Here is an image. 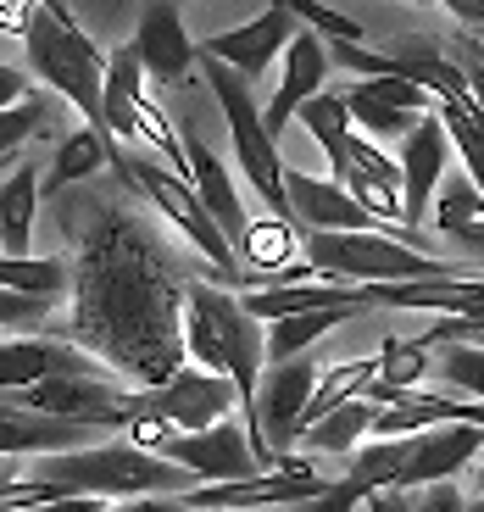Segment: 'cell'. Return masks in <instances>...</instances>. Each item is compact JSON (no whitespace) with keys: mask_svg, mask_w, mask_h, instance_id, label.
<instances>
[{"mask_svg":"<svg viewBox=\"0 0 484 512\" xmlns=\"http://www.w3.org/2000/svg\"><path fill=\"white\" fill-rule=\"evenodd\" d=\"M368 435H373V407L357 396V401H345V407H334L329 418L312 423V429L301 435V446L318 451V457H351Z\"/></svg>","mask_w":484,"mask_h":512,"instance_id":"484cf974","label":"cell"},{"mask_svg":"<svg viewBox=\"0 0 484 512\" xmlns=\"http://www.w3.org/2000/svg\"><path fill=\"white\" fill-rule=\"evenodd\" d=\"M412 507H418V512H468V496H462L451 479H440V485H423Z\"/></svg>","mask_w":484,"mask_h":512,"instance_id":"8d00e7d4","label":"cell"},{"mask_svg":"<svg viewBox=\"0 0 484 512\" xmlns=\"http://www.w3.org/2000/svg\"><path fill=\"white\" fill-rule=\"evenodd\" d=\"M306 240V262L329 279L345 284H401V279H457V262H440V256L418 251V245H401L395 234L373 229V234H301Z\"/></svg>","mask_w":484,"mask_h":512,"instance_id":"277c9868","label":"cell"},{"mask_svg":"<svg viewBox=\"0 0 484 512\" xmlns=\"http://www.w3.org/2000/svg\"><path fill=\"white\" fill-rule=\"evenodd\" d=\"M245 318L256 323H279V318H301V312H323V307H368L362 301V284H345V279H312V284H256L245 290Z\"/></svg>","mask_w":484,"mask_h":512,"instance_id":"ffe728a7","label":"cell"},{"mask_svg":"<svg viewBox=\"0 0 484 512\" xmlns=\"http://www.w3.org/2000/svg\"><path fill=\"white\" fill-rule=\"evenodd\" d=\"M62 373H106L101 357L67 340H45V334H23V340H0V396H17L28 384L62 379Z\"/></svg>","mask_w":484,"mask_h":512,"instance_id":"5bb4252c","label":"cell"},{"mask_svg":"<svg viewBox=\"0 0 484 512\" xmlns=\"http://www.w3.org/2000/svg\"><path fill=\"white\" fill-rule=\"evenodd\" d=\"M45 117H51V95L39 90H28L17 106H0V156H12L34 128H45Z\"/></svg>","mask_w":484,"mask_h":512,"instance_id":"836d02e7","label":"cell"},{"mask_svg":"<svg viewBox=\"0 0 484 512\" xmlns=\"http://www.w3.org/2000/svg\"><path fill=\"white\" fill-rule=\"evenodd\" d=\"M28 95V78H23V67H6L0 62V106H17Z\"/></svg>","mask_w":484,"mask_h":512,"instance_id":"ab89813d","label":"cell"},{"mask_svg":"<svg viewBox=\"0 0 484 512\" xmlns=\"http://www.w3.org/2000/svg\"><path fill=\"white\" fill-rule=\"evenodd\" d=\"M128 396H134V390H117L106 373H62V379H45V384L17 390L12 407L39 412V418L78 423V429H128V423H134Z\"/></svg>","mask_w":484,"mask_h":512,"instance_id":"ba28073f","label":"cell"},{"mask_svg":"<svg viewBox=\"0 0 484 512\" xmlns=\"http://www.w3.org/2000/svg\"><path fill=\"white\" fill-rule=\"evenodd\" d=\"M368 512H418V507H412L407 490H373V496H368Z\"/></svg>","mask_w":484,"mask_h":512,"instance_id":"7bdbcfd3","label":"cell"},{"mask_svg":"<svg viewBox=\"0 0 484 512\" xmlns=\"http://www.w3.org/2000/svg\"><path fill=\"white\" fill-rule=\"evenodd\" d=\"M34 512H106V507H101V496H56Z\"/></svg>","mask_w":484,"mask_h":512,"instance_id":"ee69618b","label":"cell"},{"mask_svg":"<svg viewBox=\"0 0 484 512\" xmlns=\"http://www.w3.org/2000/svg\"><path fill=\"white\" fill-rule=\"evenodd\" d=\"M357 501H368V490L357 485V479H329L323 485V496H312V501H301L295 512H357Z\"/></svg>","mask_w":484,"mask_h":512,"instance_id":"d590c367","label":"cell"},{"mask_svg":"<svg viewBox=\"0 0 484 512\" xmlns=\"http://www.w3.org/2000/svg\"><path fill=\"white\" fill-rule=\"evenodd\" d=\"M112 156H117V151H112V140H106V134H95V128H73V134L56 145L51 167H45V179H39V195L67 190V184L90 179V173H101Z\"/></svg>","mask_w":484,"mask_h":512,"instance_id":"cb8c5ba5","label":"cell"},{"mask_svg":"<svg viewBox=\"0 0 484 512\" xmlns=\"http://www.w3.org/2000/svg\"><path fill=\"white\" fill-rule=\"evenodd\" d=\"M284 78H279V95L262 106V128H268L273 140L284 134L295 112H301L312 95H323V78H329V51H323V34L318 28H295V39L284 45Z\"/></svg>","mask_w":484,"mask_h":512,"instance_id":"e0dca14e","label":"cell"},{"mask_svg":"<svg viewBox=\"0 0 484 512\" xmlns=\"http://www.w3.org/2000/svg\"><path fill=\"white\" fill-rule=\"evenodd\" d=\"M473 474H479V496H484V451H479V462H473Z\"/></svg>","mask_w":484,"mask_h":512,"instance_id":"bcb514c9","label":"cell"},{"mask_svg":"<svg viewBox=\"0 0 484 512\" xmlns=\"http://www.w3.org/2000/svg\"><path fill=\"white\" fill-rule=\"evenodd\" d=\"M357 318V307H323V312H301V318H279L268 323V340H262V357L273 362V368H284V362H295L312 340H323L329 329H340V323Z\"/></svg>","mask_w":484,"mask_h":512,"instance_id":"d4e9b609","label":"cell"},{"mask_svg":"<svg viewBox=\"0 0 484 512\" xmlns=\"http://www.w3.org/2000/svg\"><path fill=\"white\" fill-rule=\"evenodd\" d=\"M39 167H17L12 179L0 184V256H23L28 234H34V212H39Z\"/></svg>","mask_w":484,"mask_h":512,"instance_id":"603a6c76","label":"cell"},{"mask_svg":"<svg viewBox=\"0 0 484 512\" xmlns=\"http://www.w3.org/2000/svg\"><path fill=\"white\" fill-rule=\"evenodd\" d=\"M434 373H440V379H446L457 396L484 401V346H473V340L440 346V362H434Z\"/></svg>","mask_w":484,"mask_h":512,"instance_id":"d6a6232c","label":"cell"},{"mask_svg":"<svg viewBox=\"0 0 484 512\" xmlns=\"http://www.w3.org/2000/svg\"><path fill=\"white\" fill-rule=\"evenodd\" d=\"M45 485L67 490V496H184L195 490V479L184 474L179 462L156 457V451H140L134 440H106V446H78V451H51L39 462Z\"/></svg>","mask_w":484,"mask_h":512,"instance_id":"7a4b0ae2","label":"cell"},{"mask_svg":"<svg viewBox=\"0 0 484 512\" xmlns=\"http://www.w3.org/2000/svg\"><path fill=\"white\" fill-rule=\"evenodd\" d=\"M434 117L446 123L451 145L462 151V173H468V184L484 195V117H479V106H451V101H440V106H434Z\"/></svg>","mask_w":484,"mask_h":512,"instance_id":"f546056e","label":"cell"},{"mask_svg":"<svg viewBox=\"0 0 484 512\" xmlns=\"http://www.w3.org/2000/svg\"><path fill=\"white\" fill-rule=\"evenodd\" d=\"M451 17H462V28H473V34H484V0H440Z\"/></svg>","mask_w":484,"mask_h":512,"instance_id":"b9f144b4","label":"cell"},{"mask_svg":"<svg viewBox=\"0 0 484 512\" xmlns=\"http://www.w3.org/2000/svg\"><path fill=\"white\" fill-rule=\"evenodd\" d=\"M273 6H284L290 17H306V28H318L323 39H351V45L362 39V28L351 23V17L329 12V6H318V0H273Z\"/></svg>","mask_w":484,"mask_h":512,"instance_id":"e575fe53","label":"cell"},{"mask_svg":"<svg viewBox=\"0 0 484 512\" xmlns=\"http://www.w3.org/2000/svg\"><path fill=\"white\" fill-rule=\"evenodd\" d=\"M134 51H140L145 78H162V84H179V78L195 67V39H190V28H184V17H179L173 0H145L140 6Z\"/></svg>","mask_w":484,"mask_h":512,"instance_id":"ac0fdd59","label":"cell"},{"mask_svg":"<svg viewBox=\"0 0 484 512\" xmlns=\"http://www.w3.org/2000/svg\"><path fill=\"white\" fill-rule=\"evenodd\" d=\"M179 140H184V156H190L195 195H201V206L212 212V223L223 229V240L234 245V256H240V240H245V229H251V218H245V201H240V190H234L229 167L217 162V151L195 134V128H179Z\"/></svg>","mask_w":484,"mask_h":512,"instance_id":"d6986e66","label":"cell"},{"mask_svg":"<svg viewBox=\"0 0 484 512\" xmlns=\"http://www.w3.org/2000/svg\"><path fill=\"white\" fill-rule=\"evenodd\" d=\"M117 167H123L128 184L151 195L156 212H162V218L173 223V229L195 245V251H201V262H212L217 279H240V256H234V245L223 240V229L212 223V212L201 206V195H195V184L184 179V173H173L167 162H156L151 151L128 156V162H117Z\"/></svg>","mask_w":484,"mask_h":512,"instance_id":"8992f818","label":"cell"},{"mask_svg":"<svg viewBox=\"0 0 484 512\" xmlns=\"http://www.w3.org/2000/svg\"><path fill=\"white\" fill-rule=\"evenodd\" d=\"M295 117H301L306 134L318 140L323 162H329V173H334V167L345 162V140L357 134V128H351V112H345V95L340 90H323V95H312V101H306Z\"/></svg>","mask_w":484,"mask_h":512,"instance_id":"f1b7e54d","label":"cell"},{"mask_svg":"<svg viewBox=\"0 0 484 512\" xmlns=\"http://www.w3.org/2000/svg\"><path fill=\"white\" fill-rule=\"evenodd\" d=\"M290 39H295V17L284 12V6H273V12L251 17L245 28H223V34H212L201 45V56H217L223 67H234V73L251 84V78H262L273 62H279Z\"/></svg>","mask_w":484,"mask_h":512,"instance_id":"2e32d148","label":"cell"},{"mask_svg":"<svg viewBox=\"0 0 484 512\" xmlns=\"http://www.w3.org/2000/svg\"><path fill=\"white\" fill-rule=\"evenodd\" d=\"M234 401H240V396H234V384L223 379V373L179 368L173 379L134 390V396H128V412H134V423H140V418H162V423H173L179 435H201V429H212V423L229 418Z\"/></svg>","mask_w":484,"mask_h":512,"instance_id":"52a82bcc","label":"cell"},{"mask_svg":"<svg viewBox=\"0 0 484 512\" xmlns=\"http://www.w3.org/2000/svg\"><path fill=\"white\" fill-rule=\"evenodd\" d=\"M284 195H290V212L312 234H373V229H384L351 190H340L334 179H312L301 167H284Z\"/></svg>","mask_w":484,"mask_h":512,"instance_id":"4fadbf2b","label":"cell"},{"mask_svg":"<svg viewBox=\"0 0 484 512\" xmlns=\"http://www.w3.org/2000/svg\"><path fill=\"white\" fill-rule=\"evenodd\" d=\"M462 51H468V62L484 67V34H473V28H468V34H462Z\"/></svg>","mask_w":484,"mask_h":512,"instance_id":"f6af8a7d","label":"cell"},{"mask_svg":"<svg viewBox=\"0 0 484 512\" xmlns=\"http://www.w3.org/2000/svg\"><path fill=\"white\" fill-rule=\"evenodd\" d=\"M429 223L446 234V240H457L468 256H479V262H484V195L468 184V173H462L457 184H440Z\"/></svg>","mask_w":484,"mask_h":512,"instance_id":"7402d4cb","label":"cell"},{"mask_svg":"<svg viewBox=\"0 0 484 512\" xmlns=\"http://www.w3.org/2000/svg\"><path fill=\"white\" fill-rule=\"evenodd\" d=\"M240 256H245V268L256 273L251 290H256V284H268V279H279V273H290L295 268V234H290V223H284V218L251 223L245 240H240Z\"/></svg>","mask_w":484,"mask_h":512,"instance_id":"4316f807","label":"cell"},{"mask_svg":"<svg viewBox=\"0 0 484 512\" xmlns=\"http://www.w3.org/2000/svg\"><path fill=\"white\" fill-rule=\"evenodd\" d=\"M162 457L179 462L195 485H234V479L262 474L256 457H251V440H245V429L234 418L212 423V429H201V435H173L162 446Z\"/></svg>","mask_w":484,"mask_h":512,"instance_id":"30bf717a","label":"cell"},{"mask_svg":"<svg viewBox=\"0 0 484 512\" xmlns=\"http://www.w3.org/2000/svg\"><path fill=\"white\" fill-rule=\"evenodd\" d=\"M23 51H28V73L45 78L51 95H67V101L84 112V128L106 134V106H101V90H106V56L90 45V34L73 23L62 0H39L34 23L23 34ZM112 140V134H106Z\"/></svg>","mask_w":484,"mask_h":512,"instance_id":"3957f363","label":"cell"},{"mask_svg":"<svg viewBox=\"0 0 484 512\" xmlns=\"http://www.w3.org/2000/svg\"><path fill=\"white\" fill-rule=\"evenodd\" d=\"M45 312H51V301H28V295L0 290V329L6 323H45Z\"/></svg>","mask_w":484,"mask_h":512,"instance_id":"74e56055","label":"cell"},{"mask_svg":"<svg viewBox=\"0 0 484 512\" xmlns=\"http://www.w3.org/2000/svg\"><path fill=\"white\" fill-rule=\"evenodd\" d=\"M468 512H484V496H473V501H468Z\"/></svg>","mask_w":484,"mask_h":512,"instance_id":"7dc6e473","label":"cell"},{"mask_svg":"<svg viewBox=\"0 0 484 512\" xmlns=\"http://www.w3.org/2000/svg\"><path fill=\"white\" fill-rule=\"evenodd\" d=\"M90 429L62 418H39V412H0V457H51V451H78Z\"/></svg>","mask_w":484,"mask_h":512,"instance_id":"44dd1931","label":"cell"},{"mask_svg":"<svg viewBox=\"0 0 484 512\" xmlns=\"http://www.w3.org/2000/svg\"><path fill=\"white\" fill-rule=\"evenodd\" d=\"M362 301H368V307H395V312H446V318H479V312H484V273L362 284Z\"/></svg>","mask_w":484,"mask_h":512,"instance_id":"9a60e30c","label":"cell"},{"mask_svg":"<svg viewBox=\"0 0 484 512\" xmlns=\"http://www.w3.org/2000/svg\"><path fill=\"white\" fill-rule=\"evenodd\" d=\"M446 156H451V134L440 117H423L412 128L407 140H401V206H407V218L401 229L418 234L423 218L434 212V195H440V173H446Z\"/></svg>","mask_w":484,"mask_h":512,"instance_id":"7c38bea8","label":"cell"},{"mask_svg":"<svg viewBox=\"0 0 484 512\" xmlns=\"http://www.w3.org/2000/svg\"><path fill=\"white\" fill-rule=\"evenodd\" d=\"M479 451H484V429H479V423H440V429L407 435V440H401V479H395V490L440 485V479H451L457 468L479 462Z\"/></svg>","mask_w":484,"mask_h":512,"instance_id":"8fae6325","label":"cell"},{"mask_svg":"<svg viewBox=\"0 0 484 512\" xmlns=\"http://www.w3.org/2000/svg\"><path fill=\"white\" fill-rule=\"evenodd\" d=\"M434 351L423 346V340H384L379 351V384H390V390H418L423 373H434Z\"/></svg>","mask_w":484,"mask_h":512,"instance_id":"1f68e13d","label":"cell"},{"mask_svg":"<svg viewBox=\"0 0 484 512\" xmlns=\"http://www.w3.org/2000/svg\"><path fill=\"white\" fill-rule=\"evenodd\" d=\"M245 329V307L234 301L223 284H184V312H179V334H184V357L206 373L229 379V346Z\"/></svg>","mask_w":484,"mask_h":512,"instance_id":"9c48e42d","label":"cell"},{"mask_svg":"<svg viewBox=\"0 0 484 512\" xmlns=\"http://www.w3.org/2000/svg\"><path fill=\"white\" fill-rule=\"evenodd\" d=\"M479 346H484V340H479Z\"/></svg>","mask_w":484,"mask_h":512,"instance_id":"681fc988","label":"cell"},{"mask_svg":"<svg viewBox=\"0 0 484 512\" xmlns=\"http://www.w3.org/2000/svg\"><path fill=\"white\" fill-rule=\"evenodd\" d=\"M0 412H12V401H6V396H0Z\"/></svg>","mask_w":484,"mask_h":512,"instance_id":"c3c4849f","label":"cell"},{"mask_svg":"<svg viewBox=\"0 0 484 512\" xmlns=\"http://www.w3.org/2000/svg\"><path fill=\"white\" fill-rule=\"evenodd\" d=\"M112 512H190L179 496H134V501H123V507H112Z\"/></svg>","mask_w":484,"mask_h":512,"instance_id":"60d3db41","label":"cell"},{"mask_svg":"<svg viewBox=\"0 0 484 512\" xmlns=\"http://www.w3.org/2000/svg\"><path fill=\"white\" fill-rule=\"evenodd\" d=\"M73 284V268L62 256H0V290L28 295V301H56Z\"/></svg>","mask_w":484,"mask_h":512,"instance_id":"83f0119b","label":"cell"},{"mask_svg":"<svg viewBox=\"0 0 484 512\" xmlns=\"http://www.w3.org/2000/svg\"><path fill=\"white\" fill-rule=\"evenodd\" d=\"M201 73H206V84H212L217 106H223L229 145H234V162H240L245 184L273 206V218H290V195H284V156H279V140L262 128V106H256L251 84H245L234 67H223L217 56H201Z\"/></svg>","mask_w":484,"mask_h":512,"instance_id":"5b68a950","label":"cell"},{"mask_svg":"<svg viewBox=\"0 0 484 512\" xmlns=\"http://www.w3.org/2000/svg\"><path fill=\"white\" fill-rule=\"evenodd\" d=\"M78 290V334L106 362H123L145 384H162L184 368V290L151 268L145 245L128 223H106L101 240L84 251L73 273Z\"/></svg>","mask_w":484,"mask_h":512,"instance_id":"6da1fadb","label":"cell"},{"mask_svg":"<svg viewBox=\"0 0 484 512\" xmlns=\"http://www.w3.org/2000/svg\"><path fill=\"white\" fill-rule=\"evenodd\" d=\"M34 12H39V0H0V28L6 34H28Z\"/></svg>","mask_w":484,"mask_h":512,"instance_id":"f35d334b","label":"cell"},{"mask_svg":"<svg viewBox=\"0 0 484 512\" xmlns=\"http://www.w3.org/2000/svg\"><path fill=\"white\" fill-rule=\"evenodd\" d=\"M340 95H345V112H351V128H362V134H379V140H407L412 128L429 117V112H401V106L373 101V95H362L357 84H351V90H340Z\"/></svg>","mask_w":484,"mask_h":512,"instance_id":"4dcf8cb0","label":"cell"}]
</instances>
